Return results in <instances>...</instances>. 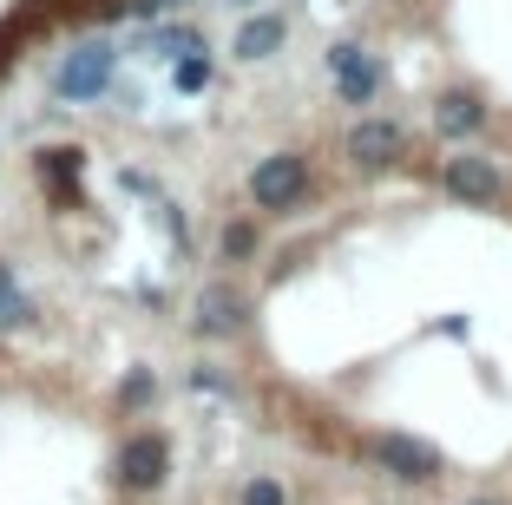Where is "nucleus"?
<instances>
[{"label": "nucleus", "mask_w": 512, "mask_h": 505, "mask_svg": "<svg viewBox=\"0 0 512 505\" xmlns=\"http://www.w3.org/2000/svg\"><path fill=\"white\" fill-rule=\"evenodd\" d=\"M447 191L460 204H493L499 197V171L486 158H447Z\"/></svg>", "instance_id": "8"}, {"label": "nucleus", "mask_w": 512, "mask_h": 505, "mask_svg": "<svg viewBox=\"0 0 512 505\" xmlns=\"http://www.w3.org/2000/svg\"><path fill=\"white\" fill-rule=\"evenodd\" d=\"M302 191H309V158H296V151H276V158H263L250 171V197L263 210H289L302 204Z\"/></svg>", "instance_id": "1"}, {"label": "nucleus", "mask_w": 512, "mask_h": 505, "mask_svg": "<svg viewBox=\"0 0 512 505\" xmlns=\"http://www.w3.org/2000/svg\"><path fill=\"white\" fill-rule=\"evenodd\" d=\"M79 164H86V158H79L73 145H60V151H46V158H40V178L53 184L60 197H73V178H79Z\"/></svg>", "instance_id": "11"}, {"label": "nucleus", "mask_w": 512, "mask_h": 505, "mask_svg": "<svg viewBox=\"0 0 512 505\" xmlns=\"http://www.w3.org/2000/svg\"><path fill=\"white\" fill-rule=\"evenodd\" d=\"M467 505H499V499H467Z\"/></svg>", "instance_id": "17"}, {"label": "nucleus", "mask_w": 512, "mask_h": 505, "mask_svg": "<svg viewBox=\"0 0 512 505\" xmlns=\"http://www.w3.org/2000/svg\"><path fill=\"white\" fill-rule=\"evenodd\" d=\"M112 66H119V53H112L106 40H86L79 53H66V66H60V99H99V92L112 86Z\"/></svg>", "instance_id": "2"}, {"label": "nucleus", "mask_w": 512, "mask_h": 505, "mask_svg": "<svg viewBox=\"0 0 512 505\" xmlns=\"http://www.w3.org/2000/svg\"><path fill=\"white\" fill-rule=\"evenodd\" d=\"M171 86H178V92H204V86H211V60H204V53H184L178 73H171Z\"/></svg>", "instance_id": "14"}, {"label": "nucleus", "mask_w": 512, "mask_h": 505, "mask_svg": "<svg viewBox=\"0 0 512 505\" xmlns=\"http://www.w3.org/2000/svg\"><path fill=\"white\" fill-rule=\"evenodd\" d=\"M145 401H158V374H151V368H132L119 381V407H145Z\"/></svg>", "instance_id": "13"}, {"label": "nucleus", "mask_w": 512, "mask_h": 505, "mask_svg": "<svg viewBox=\"0 0 512 505\" xmlns=\"http://www.w3.org/2000/svg\"><path fill=\"white\" fill-rule=\"evenodd\" d=\"M368 453H375L394 479H421V486H427V479H440V453L427 440H414V433H375Z\"/></svg>", "instance_id": "3"}, {"label": "nucleus", "mask_w": 512, "mask_h": 505, "mask_svg": "<svg viewBox=\"0 0 512 505\" xmlns=\"http://www.w3.org/2000/svg\"><path fill=\"white\" fill-rule=\"evenodd\" d=\"M33 322V302L20 296V283L7 276V263H0V328H27Z\"/></svg>", "instance_id": "12"}, {"label": "nucleus", "mask_w": 512, "mask_h": 505, "mask_svg": "<svg viewBox=\"0 0 512 505\" xmlns=\"http://www.w3.org/2000/svg\"><path fill=\"white\" fill-rule=\"evenodd\" d=\"M348 158L355 164H401L407 158V132L401 125H388V119H362L355 125V132H348Z\"/></svg>", "instance_id": "6"}, {"label": "nucleus", "mask_w": 512, "mask_h": 505, "mask_svg": "<svg viewBox=\"0 0 512 505\" xmlns=\"http://www.w3.org/2000/svg\"><path fill=\"white\" fill-rule=\"evenodd\" d=\"M224 250L230 256H250L256 250V230H250V223H230V230H224Z\"/></svg>", "instance_id": "16"}, {"label": "nucleus", "mask_w": 512, "mask_h": 505, "mask_svg": "<svg viewBox=\"0 0 512 505\" xmlns=\"http://www.w3.org/2000/svg\"><path fill=\"white\" fill-rule=\"evenodd\" d=\"M243 505H283V486H276L270 473H256L250 486H243Z\"/></svg>", "instance_id": "15"}, {"label": "nucleus", "mask_w": 512, "mask_h": 505, "mask_svg": "<svg viewBox=\"0 0 512 505\" xmlns=\"http://www.w3.org/2000/svg\"><path fill=\"white\" fill-rule=\"evenodd\" d=\"M119 486L125 492H158V486H165V440H158V433L125 440V453H119Z\"/></svg>", "instance_id": "4"}, {"label": "nucleus", "mask_w": 512, "mask_h": 505, "mask_svg": "<svg viewBox=\"0 0 512 505\" xmlns=\"http://www.w3.org/2000/svg\"><path fill=\"white\" fill-rule=\"evenodd\" d=\"M434 125H440V138H467V132L486 125V105L473 99V92H447V99L434 105Z\"/></svg>", "instance_id": "9"}, {"label": "nucleus", "mask_w": 512, "mask_h": 505, "mask_svg": "<svg viewBox=\"0 0 512 505\" xmlns=\"http://www.w3.org/2000/svg\"><path fill=\"white\" fill-rule=\"evenodd\" d=\"M329 66H335V92H342L348 105H368L381 92V66H375V53H362V46H335Z\"/></svg>", "instance_id": "5"}, {"label": "nucleus", "mask_w": 512, "mask_h": 505, "mask_svg": "<svg viewBox=\"0 0 512 505\" xmlns=\"http://www.w3.org/2000/svg\"><path fill=\"white\" fill-rule=\"evenodd\" d=\"M191 322H197V335H237L243 328V289L237 283H204Z\"/></svg>", "instance_id": "7"}, {"label": "nucleus", "mask_w": 512, "mask_h": 505, "mask_svg": "<svg viewBox=\"0 0 512 505\" xmlns=\"http://www.w3.org/2000/svg\"><path fill=\"white\" fill-rule=\"evenodd\" d=\"M276 46H283V20H276V14L243 20V33H237V53H243V60H270Z\"/></svg>", "instance_id": "10"}]
</instances>
